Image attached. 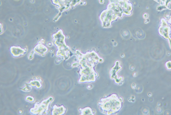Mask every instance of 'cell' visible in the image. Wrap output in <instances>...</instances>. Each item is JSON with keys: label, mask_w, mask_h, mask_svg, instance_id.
Returning <instances> with one entry per match:
<instances>
[{"label": "cell", "mask_w": 171, "mask_h": 115, "mask_svg": "<svg viewBox=\"0 0 171 115\" xmlns=\"http://www.w3.org/2000/svg\"><path fill=\"white\" fill-rule=\"evenodd\" d=\"M75 52L79 66L81 67L79 72L80 79L87 82L91 81L96 79L98 74L94 70V67L98 63L102 62L104 59L100 57L94 51L83 54L80 50H76Z\"/></svg>", "instance_id": "cell-1"}, {"label": "cell", "mask_w": 171, "mask_h": 115, "mask_svg": "<svg viewBox=\"0 0 171 115\" xmlns=\"http://www.w3.org/2000/svg\"><path fill=\"white\" fill-rule=\"evenodd\" d=\"M123 103L122 98L113 93L106 98H101L98 102V108L103 114L115 115L121 109Z\"/></svg>", "instance_id": "cell-2"}, {"label": "cell", "mask_w": 171, "mask_h": 115, "mask_svg": "<svg viewBox=\"0 0 171 115\" xmlns=\"http://www.w3.org/2000/svg\"><path fill=\"white\" fill-rule=\"evenodd\" d=\"M54 43L57 47L58 51L56 56L60 57L63 60H67L70 57V48L66 45L65 36L62 30H60L56 33L53 35Z\"/></svg>", "instance_id": "cell-3"}, {"label": "cell", "mask_w": 171, "mask_h": 115, "mask_svg": "<svg viewBox=\"0 0 171 115\" xmlns=\"http://www.w3.org/2000/svg\"><path fill=\"white\" fill-rule=\"evenodd\" d=\"M53 101V98L50 97L44 100L40 103H36L34 108L30 110V112L34 115H42L48 113L49 106L51 102Z\"/></svg>", "instance_id": "cell-4"}, {"label": "cell", "mask_w": 171, "mask_h": 115, "mask_svg": "<svg viewBox=\"0 0 171 115\" xmlns=\"http://www.w3.org/2000/svg\"><path fill=\"white\" fill-rule=\"evenodd\" d=\"M53 2L59 7L60 12L67 11L72 7H75L81 0H52Z\"/></svg>", "instance_id": "cell-5"}, {"label": "cell", "mask_w": 171, "mask_h": 115, "mask_svg": "<svg viewBox=\"0 0 171 115\" xmlns=\"http://www.w3.org/2000/svg\"><path fill=\"white\" fill-rule=\"evenodd\" d=\"M122 69V67L120 65V62L119 61H116L115 64L111 68L110 71V78L111 79L114 80L116 84L121 85L123 84L124 78L122 77L118 76L117 73Z\"/></svg>", "instance_id": "cell-6"}, {"label": "cell", "mask_w": 171, "mask_h": 115, "mask_svg": "<svg viewBox=\"0 0 171 115\" xmlns=\"http://www.w3.org/2000/svg\"><path fill=\"white\" fill-rule=\"evenodd\" d=\"M161 22V24L158 30L159 34L166 40H169L171 49V38L170 36L171 28L170 26H168L166 21L164 19H162Z\"/></svg>", "instance_id": "cell-7"}, {"label": "cell", "mask_w": 171, "mask_h": 115, "mask_svg": "<svg viewBox=\"0 0 171 115\" xmlns=\"http://www.w3.org/2000/svg\"><path fill=\"white\" fill-rule=\"evenodd\" d=\"M10 51L12 56L17 58L23 56L26 54L27 49L22 48L21 47L12 46L10 49Z\"/></svg>", "instance_id": "cell-8"}, {"label": "cell", "mask_w": 171, "mask_h": 115, "mask_svg": "<svg viewBox=\"0 0 171 115\" xmlns=\"http://www.w3.org/2000/svg\"><path fill=\"white\" fill-rule=\"evenodd\" d=\"M34 50L35 53L41 56H44L45 53L48 51V49L45 45H43L41 42H39V43L34 48Z\"/></svg>", "instance_id": "cell-9"}, {"label": "cell", "mask_w": 171, "mask_h": 115, "mask_svg": "<svg viewBox=\"0 0 171 115\" xmlns=\"http://www.w3.org/2000/svg\"><path fill=\"white\" fill-rule=\"evenodd\" d=\"M66 108L63 106L58 107L54 105L53 107V110L52 112V114L53 115H62L65 113Z\"/></svg>", "instance_id": "cell-10"}, {"label": "cell", "mask_w": 171, "mask_h": 115, "mask_svg": "<svg viewBox=\"0 0 171 115\" xmlns=\"http://www.w3.org/2000/svg\"><path fill=\"white\" fill-rule=\"evenodd\" d=\"M42 81L41 79H36V80H34L30 81L29 84H30L31 87H36L37 88H40L42 87V84L41 82Z\"/></svg>", "instance_id": "cell-11"}, {"label": "cell", "mask_w": 171, "mask_h": 115, "mask_svg": "<svg viewBox=\"0 0 171 115\" xmlns=\"http://www.w3.org/2000/svg\"><path fill=\"white\" fill-rule=\"evenodd\" d=\"M81 115H94L92 110L90 107H87L82 109L81 110Z\"/></svg>", "instance_id": "cell-12"}, {"label": "cell", "mask_w": 171, "mask_h": 115, "mask_svg": "<svg viewBox=\"0 0 171 115\" xmlns=\"http://www.w3.org/2000/svg\"><path fill=\"white\" fill-rule=\"evenodd\" d=\"M32 87L30 84H29V85L27 86L24 87L22 88V90L24 91V92H30V91L31 90V89H32Z\"/></svg>", "instance_id": "cell-13"}, {"label": "cell", "mask_w": 171, "mask_h": 115, "mask_svg": "<svg viewBox=\"0 0 171 115\" xmlns=\"http://www.w3.org/2000/svg\"><path fill=\"white\" fill-rule=\"evenodd\" d=\"M25 99L27 102H30V103H33L35 102V98L33 97L30 96H28L26 97Z\"/></svg>", "instance_id": "cell-14"}, {"label": "cell", "mask_w": 171, "mask_h": 115, "mask_svg": "<svg viewBox=\"0 0 171 115\" xmlns=\"http://www.w3.org/2000/svg\"><path fill=\"white\" fill-rule=\"evenodd\" d=\"M165 67L168 70H171V61H168L166 62Z\"/></svg>", "instance_id": "cell-15"}, {"label": "cell", "mask_w": 171, "mask_h": 115, "mask_svg": "<svg viewBox=\"0 0 171 115\" xmlns=\"http://www.w3.org/2000/svg\"><path fill=\"white\" fill-rule=\"evenodd\" d=\"M35 52L34 51V50H32V51H31V52L29 54L28 59H30V60H31V59L33 58L34 54H35Z\"/></svg>", "instance_id": "cell-16"}, {"label": "cell", "mask_w": 171, "mask_h": 115, "mask_svg": "<svg viewBox=\"0 0 171 115\" xmlns=\"http://www.w3.org/2000/svg\"><path fill=\"white\" fill-rule=\"evenodd\" d=\"M79 66V63L77 62H74L72 64V68H75V67H77Z\"/></svg>", "instance_id": "cell-17"}, {"label": "cell", "mask_w": 171, "mask_h": 115, "mask_svg": "<svg viewBox=\"0 0 171 115\" xmlns=\"http://www.w3.org/2000/svg\"><path fill=\"white\" fill-rule=\"evenodd\" d=\"M168 22H169V23H170V24H171V17L169 19V20H168Z\"/></svg>", "instance_id": "cell-18"}]
</instances>
